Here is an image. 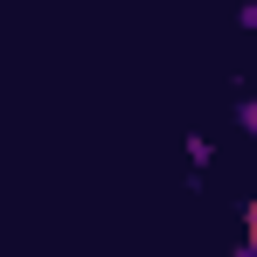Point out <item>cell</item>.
Listing matches in <instances>:
<instances>
[{"mask_svg": "<svg viewBox=\"0 0 257 257\" xmlns=\"http://www.w3.org/2000/svg\"><path fill=\"white\" fill-rule=\"evenodd\" d=\"M188 160H195V174H202V167H209V160H215V146H209V139H202V132L188 139Z\"/></svg>", "mask_w": 257, "mask_h": 257, "instance_id": "1", "label": "cell"}, {"mask_svg": "<svg viewBox=\"0 0 257 257\" xmlns=\"http://www.w3.org/2000/svg\"><path fill=\"white\" fill-rule=\"evenodd\" d=\"M236 125H243V132L257 139V97H243V104H236Z\"/></svg>", "mask_w": 257, "mask_h": 257, "instance_id": "2", "label": "cell"}, {"mask_svg": "<svg viewBox=\"0 0 257 257\" xmlns=\"http://www.w3.org/2000/svg\"><path fill=\"white\" fill-rule=\"evenodd\" d=\"M243 236L257 243V195H250V209H243Z\"/></svg>", "mask_w": 257, "mask_h": 257, "instance_id": "3", "label": "cell"}, {"mask_svg": "<svg viewBox=\"0 0 257 257\" xmlns=\"http://www.w3.org/2000/svg\"><path fill=\"white\" fill-rule=\"evenodd\" d=\"M236 21H243V28L257 35V0H243V14H236Z\"/></svg>", "mask_w": 257, "mask_h": 257, "instance_id": "4", "label": "cell"}]
</instances>
